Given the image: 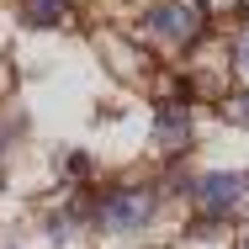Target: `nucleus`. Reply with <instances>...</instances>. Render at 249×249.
<instances>
[{"label": "nucleus", "instance_id": "39448f33", "mask_svg": "<svg viewBox=\"0 0 249 249\" xmlns=\"http://www.w3.org/2000/svg\"><path fill=\"white\" fill-rule=\"evenodd\" d=\"M16 5H21V16L32 27H58L69 16V0H16Z\"/></svg>", "mask_w": 249, "mask_h": 249}, {"label": "nucleus", "instance_id": "f03ea898", "mask_svg": "<svg viewBox=\"0 0 249 249\" xmlns=\"http://www.w3.org/2000/svg\"><path fill=\"white\" fill-rule=\"evenodd\" d=\"M143 27L159 43H170V48H191L201 37V5H191V0H154L143 11Z\"/></svg>", "mask_w": 249, "mask_h": 249}, {"label": "nucleus", "instance_id": "20e7f679", "mask_svg": "<svg viewBox=\"0 0 249 249\" xmlns=\"http://www.w3.org/2000/svg\"><path fill=\"white\" fill-rule=\"evenodd\" d=\"M154 143L159 149H175V154L196 143V122H191V106L186 101H164L154 111Z\"/></svg>", "mask_w": 249, "mask_h": 249}, {"label": "nucleus", "instance_id": "7ed1b4c3", "mask_svg": "<svg viewBox=\"0 0 249 249\" xmlns=\"http://www.w3.org/2000/svg\"><path fill=\"white\" fill-rule=\"evenodd\" d=\"M186 191H191V201H196V212L212 223V217H228V212L249 196V180L239 175V170H207V175H196Z\"/></svg>", "mask_w": 249, "mask_h": 249}, {"label": "nucleus", "instance_id": "0eeeda50", "mask_svg": "<svg viewBox=\"0 0 249 249\" xmlns=\"http://www.w3.org/2000/svg\"><path fill=\"white\" fill-rule=\"evenodd\" d=\"M239 69H244V74H249V27H244V32H239Z\"/></svg>", "mask_w": 249, "mask_h": 249}, {"label": "nucleus", "instance_id": "f257e3e1", "mask_svg": "<svg viewBox=\"0 0 249 249\" xmlns=\"http://www.w3.org/2000/svg\"><path fill=\"white\" fill-rule=\"evenodd\" d=\"M154 212H159V191L143 186V180L111 186V191H101L96 207H90V217H96L101 233H138V228L154 223Z\"/></svg>", "mask_w": 249, "mask_h": 249}, {"label": "nucleus", "instance_id": "6e6552de", "mask_svg": "<svg viewBox=\"0 0 249 249\" xmlns=\"http://www.w3.org/2000/svg\"><path fill=\"white\" fill-rule=\"evenodd\" d=\"M239 249H249V228H244V239H239Z\"/></svg>", "mask_w": 249, "mask_h": 249}, {"label": "nucleus", "instance_id": "423d86ee", "mask_svg": "<svg viewBox=\"0 0 249 249\" xmlns=\"http://www.w3.org/2000/svg\"><path fill=\"white\" fill-rule=\"evenodd\" d=\"M223 117L244 127V122H249V90H239V96H228V101H223Z\"/></svg>", "mask_w": 249, "mask_h": 249}]
</instances>
